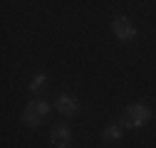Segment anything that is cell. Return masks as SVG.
<instances>
[{"label": "cell", "instance_id": "obj_6", "mask_svg": "<svg viewBox=\"0 0 156 148\" xmlns=\"http://www.w3.org/2000/svg\"><path fill=\"white\" fill-rule=\"evenodd\" d=\"M122 136H124V128H122L119 123H109L104 131H102V141H104V143H109V146L119 143V141H122Z\"/></svg>", "mask_w": 156, "mask_h": 148}, {"label": "cell", "instance_id": "obj_5", "mask_svg": "<svg viewBox=\"0 0 156 148\" xmlns=\"http://www.w3.org/2000/svg\"><path fill=\"white\" fill-rule=\"evenodd\" d=\"M50 141L55 148H67L72 143V128L69 126H55L50 133Z\"/></svg>", "mask_w": 156, "mask_h": 148}, {"label": "cell", "instance_id": "obj_3", "mask_svg": "<svg viewBox=\"0 0 156 148\" xmlns=\"http://www.w3.org/2000/svg\"><path fill=\"white\" fill-rule=\"evenodd\" d=\"M112 32H114V37L119 42H131L134 37H136V25H134L131 17L119 15V17H114V20H112Z\"/></svg>", "mask_w": 156, "mask_h": 148}, {"label": "cell", "instance_id": "obj_2", "mask_svg": "<svg viewBox=\"0 0 156 148\" xmlns=\"http://www.w3.org/2000/svg\"><path fill=\"white\" fill-rule=\"evenodd\" d=\"M47 114H50V104H47L45 99H32V101H27L25 109H23V123L30 126V128H37V126L45 123Z\"/></svg>", "mask_w": 156, "mask_h": 148}, {"label": "cell", "instance_id": "obj_1", "mask_svg": "<svg viewBox=\"0 0 156 148\" xmlns=\"http://www.w3.org/2000/svg\"><path fill=\"white\" fill-rule=\"evenodd\" d=\"M154 119V111L141 104V101H136V104H129L124 111H122V128H144L149 121Z\"/></svg>", "mask_w": 156, "mask_h": 148}, {"label": "cell", "instance_id": "obj_4", "mask_svg": "<svg viewBox=\"0 0 156 148\" xmlns=\"http://www.w3.org/2000/svg\"><path fill=\"white\" fill-rule=\"evenodd\" d=\"M55 109L60 111L65 119H72L77 111H80V101H77V96H72V94H60L55 99Z\"/></svg>", "mask_w": 156, "mask_h": 148}, {"label": "cell", "instance_id": "obj_7", "mask_svg": "<svg viewBox=\"0 0 156 148\" xmlns=\"http://www.w3.org/2000/svg\"><path fill=\"white\" fill-rule=\"evenodd\" d=\"M45 82H47V74H42V72H40V74H35V77L30 79V84H27V86H30V91H40V89L45 86Z\"/></svg>", "mask_w": 156, "mask_h": 148}]
</instances>
